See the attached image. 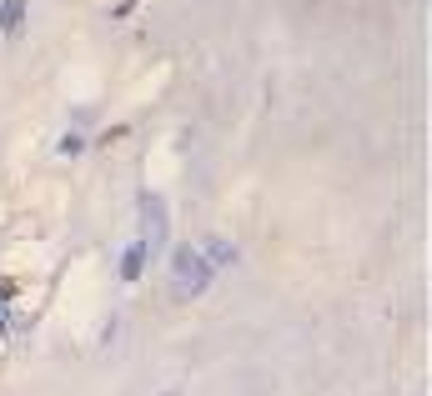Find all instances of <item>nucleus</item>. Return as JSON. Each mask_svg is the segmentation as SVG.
Here are the masks:
<instances>
[{"label": "nucleus", "instance_id": "nucleus-1", "mask_svg": "<svg viewBox=\"0 0 432 396\" xmlns=\"http://www.w3.org/2000/svg\"><path fill=\"white\" fill-rule=\"evenodd\" d=\"M171 266H176V291H181V296H196L206 281H211V266L196 256V246H181Z\"/></svg>", "mask_w": 432, "mask_h": 396}, {"label": "nucleus", "instance_id": "nucleus-2", "mask_svg": "<svg viewBox=\"0 0 432 396\" xmlns=\"http://www.w3.org/2000/svg\"><path fill=\"white\" fill-rule=\"evenodd\" d=\"M141 211H146V251H161L166 246V211H161V196H146Z\"/></svg>", "mask_w": 432, "mask_h": 396}, {"label": "nucleus", "instance_id": "nucleus-3", "mask_svg": "<svg viewBox=\"0 0 432 396\" xmlns=\"http://www.w3.org/2000/svg\"><path fill=\"white\" fill-rule=\"evenodd\" d=\"M141 261H146V246H131V251H126V261H121L126 281H136V276H141Z\"/></svg>", "mask_w": 432, "mask_h": 396}, {"label": "nucleus", "instance_id": "nucleus-4", "mask_svg": "<svg viewBox=\"0 0 432 396\" xmlns=\"http://www.w3.org/2000/svg\"><path fill=\"white\" fill-rule=\"evenodd\" d=\"M21 11H25V0H11V6H0V25L11 30V25L21 21Z\"/></svg>", "mask_w": 432, "mask_h": 396}]
</instances>
